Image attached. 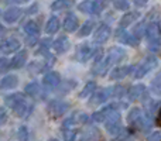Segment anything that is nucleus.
<instances>
[{"mask_svg": "<svg viewBox=\"0 0 161 141\" xmlns=\"http://www.w3.org/2000/svg\"><path fill=\"white\" fill-rule=\"evenodd\" d=\"M157 65H158V59H157V57H154V55L147 57V58H146L144 61L142 62V64L136 67L134 78H143V76H146V75H147L150 71H153L154 68H157Z\"/></svg>", "mask_w": 161, "mask_h": 141, "instance_id": "nucleus-2", "label": "nucleus"}, {"mask_svg": "<svg viewBox=\"0 0 161 141\" xmlns=\"http://www.w3.org/2000/svg\"><path fill=\"white\" fill-rule=\"evenodd\" d=\"M6 120H7V111L4 107H0V126L4 124Z\"/></svg>", "mask_w": 161, "mask_h": 141, "instance_id": "nucleus-39", "label": "nucleus"}, {"mask_svg": "<svg viewBox=\"0 0 161 141\" xmlns=\"http://www.w3.org/2000/svg\"><path fill=\"white\" fill-rule=\"evenodd\" d=\"M134 126H137V127H139L140 130H143V131L150 130L151 126H153V122H151L150 114H144V113H143V116L140 117V120Z\"/></svg>", "mask_w": 161, "mask_h": 141, "instance_id": "nucleus-23", "label": "nucleus"}, {"mask_svg": "<svg viewBox=\"0 0 161 141\" xmlns=\"http://www.w3.org/2000/svg\"><path fill=\"white\" fill-rule=\"evenodd\" d=\"M153 92L156 95H158V96H161V85L158 86H153Z\"/></svg>", "mask_w": 161, "mask_h": 141, "instance_id": "nucleus-42", "label": "nucleus"}, {"mask_svg": "<svg viewBox=\"0 0 161 141\" xmlns=\"http://www.w3.org/2000/svg\"><path fill=\"white\" fill-rule=\"evenodd\" d=\"M19 48H20V42L14 38H7L0 42V51H2L4 55L16 52V51H19Z\"/></svg>", "mask_w": 161, "mask_h": 141, "instance_id": "nucleus-6", "label": "nucleus"}, {"mask_svg": "<svg viewBox=\"0 0 161 141\" xmlns=\"http://www.w3.org/2000/svg\"><path fill=\"white\" fill-rule=\"evenodd\" d=\"M126 57V51L120 47H113L109 50V54H108V59L110 64H117L120 62L122 59H125Z\"/></svg>", "mask_w": 161, "mask_h": 141, "instance_id": "nucleus-11", "label": "nucleus"}, {"mask_svg": "<svg viewBox=\"0 0 161 141\" xmlns=\"http://www.w3.org/2000/svg\"><path fill=\"white\" fill-rule=\"evenodd\" d=\"M19 85V78L16 75H7L0 80V89H14Z\"/></svg>", "mask_w": 161, "mask_h": 141, "instance_id": "nucleus-19", "label": "nucleus"}, {"mask_svg": "<svg viewBox=\"0 0 161 141\" xmlns=\"http://www.w3.org/2000/svg\"><path fill=\"white\" fill-rule=\"evenodd\" d=\"M64 134V141H75V131L74 130H62Z\"/></svg>", "mask_w": 161, "mask_h": 141, "instance_id": "nucleus-37", "label": "nucleus"}, {"mask_svg": "<svg viewBox=\"0 0 161 141\" xmlns=\"http://www.w3.org/2000/svg\"><path fill=\"white\" fill-rule=\"evenodd\" d=\"M17 138L19 141H28V131L25 127H20L17 131Z\"/></svg>", "mask_w": 161, "mask_h": 141, "instance_id": "nucleus-34", "label": "nucleus"}, {"mask_svg": "<svg viewBox=\"0 0 161 141\" xmlns=\"http://www.w3.org/2000/svg\"><path fill=\"white\" fill-rule=\"evenodd\" d=\"M93 6H95V0H85V2L79 3L78 8L82 11V13L93 14Z\"/></svg>", "mask_w": 161, "mask_h": 141, "instance_id": "nucleus-26", "label": "nucleus"}, {"mask_svg": "<svg viewBox=\"0 0 161 141\" xmlns=\"http://www.w3.org/2000/svg\"><path fill=\"white\" fill-rule=\"evenodd\" d=\"M110 62H109L108 57H106L105 59H102L100 62H97V64H95V69H93V73L95 75H100V76H103V75H106V72L109 71V67H110Z\"/></svg>", "mask_w": 161, "mask_h": 141, "instance_id": "nucleus-22", "label": "nucleus"}, {"mask_svg": "<svg viewBox=\"0 0 161 141\" xmlns=\"http://www.w3.org/2000/svg\"><path fill=\"white\" fill-rule=\"evenodd\" d=\"M25 41H27L28 45H34L37 42V37H27V40H25Z\"/></svg>", "mask_w": 161, "mask_h": 141, "instance_id": "nucleus-41", "label": "nucleus"}, {"mask_svg": "<svg viewBox=\"0 0 161 141\" xmlns=\"http://www.w3.org/2000/svg\"><path fill=\"white\" fill-rule=\"evenodd\" d=\"M113 111H116V105H109V106H106V107H103L102 110L93 113L92 117H93V120L96 123H105V120L108 119Z\"/></svg>", "mask_w": 161, "mask_h": 141, "instance_id": "nucleus-9", "label": "nucleus"}, {"mask_svg": "<svg viewBox=\"0 0 161 141\" xmlns=\"http://www.w3.org/2000/svg\"><path fill=\"white\" fill-rule=\"evenodd\" d=\"M139 16H140V14L137 13V11H131V13L125 14V16L122 17V20H120V25H119V27L120 28H125V30H126V27H127V25H130L131 23H136V20L139 19Z\"/></svg>", "mask_w": 161, "mask_h": 141, "instance_id": "nucleus-21", "label": "nucleus"}, {"mask_svg": "<svg viewBox=\"0 0 161 141\" xmlns=\"http://www.w3.org/2000/svg\"><path fill=\"white\" fill-rule=\"evenodd\" d=\"M143 116V111H142V109H139V107H133L130 111H129V116H127V122H129V124H136L137 122L140 120V117Z\"/></svg>", "mask_w": 161, "mask_h": 141, "instance_id": "nucleus-25", "label": "nucleus"}, {"mask_svg": "<svg viewBox=\"0 0 161 141\" xmlns=\"http://www.w3.org/2000/svg\"><path fill=\"white\" fill-rule=\"evenodd\" d=\"M113 6H114V8H117V10H120V11H126L130 7L129 2H126V0H114Z\"/></svg>", "mask_w": 161, "mask_h": 141, "instance_id": "nucleus-32", "label": "nucleus"}, {"mask_svg": "<svg viewBox=\"0 0 161 141\" xmlns=\"http://www.w3.org/2000/svg\"><path fill=\"white\" fill-rule=\"evenodd\" d=\"M59 25H61L59 19L55 16H53L48 19L47 24H45V31H47V34H55L57 31L59 30Z\"/></svg>", "mask_w": 161, "mask_h": 141, "instance_id": "nucleus-20", "label": "nucleus"}, {"mask_svg": "<svg viewBox=\"0 0 161 141\" xmlns=\"http://www.w3.org/2000/svg\"><path fill=\"white\" fill-rule=\"evenodd\" d=\"M71 6V2H65V0H57V2H54L53 4H51V8L53 10H64V8L69 7Z\"/></svg>", "mask_w": 161, "mask_h": 141, "instance_id": "nucleus-31", "label": "nucleus"}, {"mask_svg": "<svg viewBox=\"0 0 161 141\" xmlns=\"http://www.w3.org/2000/svg\"><path fill=\"white\" fill-rule=\"evenodd\" d=\"M112 136H113V140L114 141H123V140H126L129 137V131L126 130V128L120 127L119 130H117L114 134H112Z\"/></svg>", "mask_w": 161, "mask_h": 141, "instance_id": "nucleus-30", "label": "nucleus"}, {"mask_svg": "<svg viewBox=\"0 0 161 141\" xmlns=\"http://www.w3.org/2000/svg\"><path fill=\"white\" fill-rule=\"evenodd\" d=\"M93 25H95V21H92V20H88V21H86L85 24H83L82 27L79 28L78 35L79 37H85V35H88V34H91L92 30H93Z\"/></svg>", "mask_w": 161, "mask_h": 141, "instance_id": "nucleus-28", "label": "nucleus"}, {"mask_svg": "<svg viewBox=\"0 0 161 141\" xmlns=\"http://www.w3.org/2000/svg\"><path fill=\"white\" fill-rule=\"evenodd\" d=\"M146 38L150 45L161 47V24L158 21H151L146 30Z\"/></svg>", "mask_w": 161, "mask_h": 141, "instance_id": "nucleus-1", "label": "nucleus"}, {"mask_svg": "<svg viewBox=\"0 0 161 141\" xmlns=\"http://www.w3.org/2000/svg\"><path fill=\"white\" fill-rule=\"evenodd\" d=\"M53 141H57V140H53Z\"/></svg>", "mask_w": 161, "mask_h": 141, "instance_id": "nucleus-47", "label": "nucleus"}, {"mask_svg": "<svg viewBox=\"0 0 161 141\" xmlns=\"http://www.w3.org/2000/svg\"><path fill=\"white\" fill-rule=\"evenodd\" d=\"M146 95V86L139 83V85H134L130 88V90L127 92V97L131 102H136V100H140L143 96Z\"/></svg>", "mask_w": 161, "mask_h": 141, "instance_id": "nucleus-10", "label": "nucleus"}, {"mask_svg": "<svg viewBox=\"0 0 161 141\" xmlns=\"http://www.w3.org/2000/svg\"><path fill=\"white\" fill-rule=\"evenodd\" d=\"M156 124H157V126H160V127H161V107H160V110H158V114H157Z\"/></svg>", "mask_w": 161, "mask_h": 141, "instance_id": "nucleus-43", "label": "nucleus"}, {"mask_svg": "<svg viewBox=\"0 0 161 141\" xmlns=\"http://www.w3.org/2000/svg\"><path fill=\"white\" fill-rule=\"evenodd\" d=\"M147 141H161V133L160 131H154L150 136H147Z\"/></svg>", "mask_w": 161, "mask_h": 141, "instance_id": "nucleus-38", "label": "nucleus"}, {"mask_svg": "<svg viewBox=\"0 0 161 141\" xmlns=\"http://www.w3.org/2000/svg\"><path fill=\"white\" fill-rule=\"evenodd\" d=\"M131 72H136V65H133V67H117L110 72V79H123Z\"/></svg>", "mask_w": 161, "mask_h": 141, "instance_id": "nucleus-12", "label": "nucleus"}, {"mask_svg": "<svg viewBox=\"0 0 161 141\" xmlns=\"http://www.w3.org/2000/svg\"><path fill=\"white\" fill-rule=\"evenodd\" d=\"M113 95L114 96H123L125 95V88L123 86H117V88H113Z\"/></svg>", "mask_w": 161, "mask_h": 141, "instance_id": "nucleus-40", "label": "nucleus"}, {"mask_svg": "<svg viewBox=\"0 0 161 141\" xmlns=\"http://www.w3.org/2000/svg\"><path fill=\"white\" fill-rule=\"evenodd\" d=\"M20 16H21V8L20 7H10L4 11L3 19H4L6 23H14L20 19Z\"/></svg>", "mask_w": 161, "mask_h": 141, "instance_id": "nucleus-17", "label": "nucleus"}, {"mask_svg": "<svg viewBox=\"0 0 161 141\" xmlns=\"http://www.w3.org/2000/svg\"><path fill=\"white\" fill-rule=\"evenodd\" d=\"M24 90H25V95H28V96H38L41 89H40V85L37 82H31L25 86Z\"/></svg>", "mask_w": 161, "mask_h": 141, "instance_id": "nucleus-27", "label": "nucleus"}, {"mask_svg": "<svg viewBox=\"0 0 161 141\" xmlns=\"http://www.w3.org/2000/svg\"><path fill=\"white\" fill-rule=\"evenodd\" d=\"M3 34H4V27H3V25L0 24V37H2Z\"/></svg>", "mask_w": 161, "mask_h": 141, "instance_id": "nucleus-45", "label": "nucleus"}, {"mask_svg": "<svg viewBox=\"0 0 161 141\" xmlns=\"http://www.w3.org/2000/svg\"><path fill=\"white\" fill-rule=\"evenodd\" d=\"M68 109H69V106L65 102H61V100H53V102L48 103V110L54 116H62Z\"/></svg>", "mask_w": 161, "mask_h": 141, "instance_id": "nucleus-7", "label": "nucleus"}, {"mask_svg": "<svg viewBox=\"0 0 161 141\" xmlns=\"http://www.w3.org/2000/svg\"><path fill=\"white\" fill-rule=\"evenodd\" d=\"M120 120H122V117H120V113L119 111H113V113L110 114V116L108 117V119L105 120V127L106 130L109 131L110 134H114L117 130L120 128Z\"/></svg>", "mask_w": 161, "mask_h": 141, "instance_id": "nucleus-3", "label": "nucleus"}, {"mask_svg": "<svg viewBox=\"0 0 161 141\" xmlns=\"http://www.w3.org/2000/svg\"><path fill=\"white\" fill-rule=\"evenodd\" d=\"M24 31H25V34H27V37H37L40 33L38 24H37L36 21H33V20H30V21L25 23Z\"/></svg>", "mask_w": 161, "mask_h": 141, "instance_id": "nucleus-24", "label": "nucleus"}, {"mask_svg": "<svg viewBox=\"0 0 161 141\" xmlns=\"http://www.w3.org/2000/svg\"><path fill=\"white\" fill-rule=\"evenodd\" d=\"M96 90V83L95 82H88L85 86H83V89H82V92L79 93V96L80 97H86V96H91L93 92Z\"/></svg>", "mask_w": 161, "mask_h": 141, "instance_id": "nucleus-29", "label": "nucleus"}, {"mask_svg": "<svg viewBox=\"0 0 161 141\" xmlns=\"http://www.w3.org/2000/svg\"><path fill=\"white\" fill-rule=\"evenodd\" d=\"M25 99H27V97H25V93H13V95H8V96L4 99V102L11 110H14V109H16L21 102H24Z\"/></svg>", "mask_w": 161, "mask_h": 141, "instance_id": "nucleus-13", "label": "nucleus"}, {"mask_svg": "<svg viewBox=\"0 0 161 141\" xmlns=\"http://www.w3.org/2000/svg\"><path fill=\"white\" fill-rule=\"evenodd\" d=\"M113 95V88H105V89H100V90L95 92V95L92 96L91 102L93 105H102V103L108 102V99Z\"/></svg>", "mask_w": 161, "mask_h": 141, "instance_id": "nucleus-5", "label": "nucleus"}, {"mask_svg": "<svg viewBox=\"0 0 161 141\" xmlns=\"http://www.w3.org/2000/svg\"><path fill=\"white\" fill-rule=\"evenodd\" d=\"M78 28V17L74 13H68L67 17L64 19V30L67 33H72Z\"/></svg>", "mask_w": 161, "mask_h": 141, "instance_id": "nucleus-16", "label": "nucleus"}, {"mask_svg": "<svg viewBox=\"0 0 161 141\" xmlns=\"http://www.w3.org/2000/svg\"><path fill=\"white\" fill-rule=\"evenodd\" d=\"M95 52H96V50H93L89 44H82L79 47V51H78V61L86 62L91 57H93Z\"/></svg>", "mask_w": 161, "mask_h": 141, "instance_id": "nucleus-15", "label": "nucleus"}, {"mask_svg": "<svg viewBox=\"0 0 161 141\" xmlns=\"http://www.w3.org/2000/svg\"><path fill=\"white\" fill-rule=\"evenodd\" d=\"M25 61H27V51H19L11 59V68L13 69H20L24 67Z\"/></svg>", "mask_w": 161, "mask_h": 141, "instance_id": "nucleus-18", "label": "nucleus"}, {"mask_svg": "<svg viewBox=\"0 0 161 141\" xmlns=\"http://www.w3.org/2000/svg\"><path fill=\"white\" fill-rule=\"evenodd\" d=\"M106 3L105 2H100V0H95V6H93V14H99L102 13V10L105 8Z\"/></svg>", "mask_w": 161, "mask_h": 141, "instance_id": "nucleus-36", "label": "nucleus"}, {"mask_svg": "<svg viewBox=\"0 0 161 141\" xmlns=\"http://www.w3.org/2000/svg\"><path fill=\"white\" fill-rule=\"evenodd\" d=\"M36 10H37V4H33L31 7H28V11H27V13L34 14V13H36Z\"/></svg>", "mask_w": 161, "mask_h": 141, "instance_id": "nucleus-44", "label": "nucleus"}, {"mask_svg": "<svg viewBox=\"0 0 161 141\" xmlns=\"http://www.w3.org/2000/svg\"><path fill=\"white\" fill-rule=\"evenodd\" d=\"M11 68V61H8L7 58H0V72H6Z\"/></svg>", "mask_w": 161, "mask_h": 141, "instance_id": "nucleus-35", "label": "nucleus"}, {"mask_svg": "<svg viewBox=\"0 0 161 141\" xmlns=\"http://www.w3.org/2000/svg\"><path fill=\"white\" fill-rule=\"evenodd\" d=\"M129 34H130V33H127V31H126L125 28H120V27H119V28L116 30V38L119 40L120 42H125V44H126Z\"/></svg>", "mask_w": 161, "mask_h": 141, "instance_id": "nucleus-33", "label": "nucleus"}, {"mask_svg": "<svg viewBox=\"0 0 161 141\" xmlns=\"http://www.w3.org/2000/svg\"><path fill=\"white\" fill-rule=\"evenodd\" d=\"M42 83H44L45 88L54 89V88H57V86L61 83V76H59L58 72L51 71V72H48V73L44 76V79H42Z\"/></svg>", "mask_w": 161, "mask_h": 141, "instance_id": "nucleus-8", "label": "nucleus"}, {"mask_svg": "<svg viewBox=\"0 0 161 141\" xmlns=\"http://www.w3.org/2000/svg\"><path fill=\"white\" fill-rule=\"evenodd\" d=\"M109 35H110V27L108 24H105V23H102L93 34V42L103 44V42H106L109 40Z\"/></svg>", "mask_w": 161, "mask_h": 141, "instance_id": "nucleus-4", "label": "nucleus"}, {"mask_svg": "<svg viewBox=\"0 0 161 141\" xmlns=\"http://www.w3.org/2000/svg\"><path fill=\"white\" fill-rule=\"evenodd\" d=\"M69 47H71V42H69V40H68V37H59V38H57L55 41L53 42V48L58 54L67 52V51L69 50Z\"/></svg>", "mask_w": 161, "mask_h": 141, "instance_id": "nucleus-14", "label": "nucleus"}, {"mask_svg": "<svg viewBox=\"0 0 161 141\" xmlns=\"http://www.w3.org/2000/svg\"><path fill=\"white\" fill-rule=\"evenodd\" d=\"M134 4H137V6H144L146 2H134Z\"/></svg>", "mask_w": 161, "mask_h": 141, "instance_id": "nucleus-46", "label": "nucleus"}]
</instances>
